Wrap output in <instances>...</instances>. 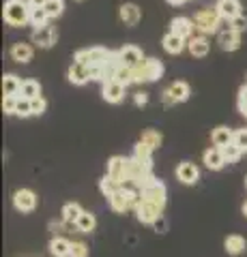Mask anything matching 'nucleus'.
<instances>
[{
  "mask_svg": "<svg viewBox=\"0 0 247 257\" xmlns=\"http://www.w3.org/2000/svg\"><path fill=\"white\" fill-rule=\"evenodd\" d=\"M33 43L39 45V47H43V50H50V47H54V43H56V39H58V32L54 26H43V28H35L33 30Z\"/></svg>",
  "mask_w": 247,
  "mask_h": 257,
  "instance_id": "6e6552de",
  "label": "nucleus"
},
{
  "mask_svg": "<svg viewBox=\"0 0 247 257\" xmlns=\"http://www.w3.org/2000/svg\"><path fill=\"white\" fill-rule=\"evenodd\" d=\"M228 24H230L228 28H232V30H238V32H245V30H247V18H245L243 13L236 15V18H232Z\"/></svg>",
  "mask_w": 247,
  "mask_h": 257,
  "instance_id": "ea45409f",
  "label": "nucleus"
},
{
  "mask_svg": "<svg viewBox=\"0 0 247 257\" xmlns=\"http://www.w3.org/2000/svg\"><path fill=\"white\" fill-rule=\"evenodd\" d=\"M234 144H238L243 150H247V128H238V131H234Z\"/></svg>",
  "mask_w": 247,
  "mask_h": 257,
  "instance_id": "37998d69",
  "label": "nucleus"
},
{
  "mask_svg": "<svg viewBox=\"0 0 247 257\" xmlns=\"http://www.w3.org/2000/svg\"><path fill=\"white\" fill-rule=\"evenodd\" d=\"M75 3H84V0H75Z\"/></svg>",
  "mask_w": 247,
  "mask_h": 257,
  "instance_id": "09e8293b",
  "label": "nucleus"
},
{
  "mask_svg": "<svg viewBox=\"0 0 247 257\" xmlns=\"http://www.w3.org/2000/svg\"><path fill=\"white\" fill-rule=\"evenodd\" d=\"M236 103H238V111H241V114H245V111H247V84L241 86V90H238Z\"/></svg>",
  "mask_w": 247,
  "mask_h": 257,
  "instance_id": "79ce46f5",
  "label": "nucleus"
},
{
  "mask_svg": "<svg viewBox=\"0 0 247 257\" xmlns=\"http://www.w3.org/2000/svg\"><path fill=\"white\" fill-rule=\"evenodd\" d=\"M67 79L73 86H84L86 82H91V79H93L91 67H89V64H84V62H75L73 60V64H71L69 71H67Z\"/></svg>",
  "mask_w": 247,
  "mask_h": 257,
  "instance_id": "9d476101",
  "label": "nucleus"
},
{
  "mask_svg": "<svg viewBox=\"0 0 247 257\" xmlns=\"http://www.w3.org/2000/svg\"><path fill=\"white\" fill-rule=\"evenodd\" d=\"M50 253L54 257H69L71 255V242L67 238H52L50 240Z\"/></svg>",
  "mask_w": 247,
  "mask_h": 257,
  "instance_id": "b1692460",
  "label": "nucleus"
},
{
  "mask_svg": "<svg viewBox=\"0 0 247 257\" xmlns=\"http://www.w3.org/2000/svg\"><path fill=\"white\" fill-rule=\"evenodd\" d=\"M33 54H35V50L30 43H15L11 47V58L20 64H26V62L33 60Z\"/></svg>",
  "mask_w": 247,
  "mask_h": 257,
  "instance_id": "4be33fe9",
  "label": "nucleus"
},
{
  "mask_svg": "<svg viewBox=\"0 0 247 257\" xmlns=\"http://www.w3.org/2000/svg\"><path fill=\"white\" fill-rule=\"evenodd\" d=\"M15 116L20 118H28L33 116V105H30V99H26V96H18V107H15Z\"/></svg>",
  "mask_w": 247,
  "mask_h": 257,
  "instance_id": "e433bc0d",
  "label": "nucleus"
},
{
  "mask_svg": "<svg viewBox=\"0 0 247 257\" xmlns=\"http://www.w3.org/2000/svg\"><path fill=\"white\" fill-rule=\"evenodd\" d=\"M224 20L219 15V11L215 7H209V9H202L194 15V26L200 35H213V32L219 30V22Z\"/></svg>",
  "mask_w": 247,
  "mask_h": 257,
  "instance_id": "20e7f679",
  "label": "nucleus"
},
{
  "mask_svg": "<svg viewBox=\"0 0 247 257\" xmlns=\"http://www.w3.org/2000/svg\"><path fill=\"white\" fill-rule=\"evenodd\" d=\"M13 206L20 212H33L37 208V195L30 189H20L13 195Z\"/></svg>",
  "mask_w": 247,
  "mask_h": 257,
  "instance_id": "1a4fd4ad",
  "label": "nucleus"
},
{
  "mask_svg": "<svg viewBox=\"0 0 247 257\" xmlns=\"http://www.w3.org/2000/svg\"><path fill=\"white\" fill-rule=\"evenodd\" d=\"M191 94V88L187 82H174L163 90V103L166 105H177V103L187 101Z\"/></svg>",
  "mask_w": 247,
  "mask_h": 257,
  "instance_id": "423d86ee",
  "label": "nucleus"
},
{
  "mask_svg": "<svg viewBox=\"0 0 247 257\" xmlns=\"http://www.w3.org/2000/svg\"><path fill=\"white\" fill-rule=\"evenodd\" d=\"M245 182H247V180H245Z\"/></svg>",
  "mask_w": 247,
  "mask_h": 257,
  "instance_id": "3c124183",
  "label": "nucleus"
},
{
  "mask_svg": "<svg viewBox=\"0 0 247 257\" xmlns=\"http://www.w3.org/2000/svg\"><path fill=\"white\" fill-rule=\"evenodd\" d=\"M187 50H189V54L194 56V58H204V56L209 54V50H211V43H209V39H206V35L191 37L187 41Z\"/></svg>",
  "mask_w": 247,
  "mask_h": 257,
  "instance_id": "a211bd4d",
  "label": "nucleus"
},
{
  "mask_svg": "<svg viewBox=\"0 0 247 257\" xmlns=\"http://www.w3.org/2000/svg\"><path fill=\"white\" fill-rule=\"evenodd\" d=\"M108 176L112 178L125 182V176H127V159L123 157H112L108 161Z\"/></svg>",
  "mask_w": 247,
  "mask_h": 257,
  "instance_id": "412c9836",
  "label": "nucleus"
},
{
  "mask_svg": "<svg viewBox=\"0 0 247 257\" xmlns=\"http://www.w3.org/2000/svg\"><path fill=\"white\" fill-rule=\"evenodd\" d=\"M168 5H172V7H181V5H185V3H191V0H166Z\"/></svg>",
  "mask_w": 247,
  "mask_h": 257,
  "instance_id": "a18cd8bd",
  "label": "nucleus"
},
{
  "mask_svg": "<svg viewBox=\"0 0 247 257\" xmlns=\"http://www.w3.org/2000/svg\"><path fill=\"white\" fill-rule=\"evenodd\" d=\"M82 212H84V210L79 208V204H75V202L65 204V206H62V221L75 225V221L79 219V214H82Z\"/></svg>",
  "mask_w": 247,
  "mask_h": 257,
  "instance_id": "7c9ffc66",
  "label": "nucleus"
},
{
  "mask_svg": "<svg viewBox=\"0 0 247 257\" xmlns=\"http://www.w3.org/2000/svg\"><path fill=\"white\" fill-rule=\"evenodd\" d=\"M99 189H101L103 195L110 197V195H114L118 189H123V182H121V180H116V178H112V176H106V178L99 182Z\"/></svg>",
  "mask_w": 247,
  "mask_h": 257,
  "instance_id": "2f4dec72",
  "label": "nucleus"
},
{
  "mask_svg": "<svg viewBox=\"0 0 247 257\" xmlns=\"http://www.w3.org/2000/svg\"><path fill=\"white\" fill-rule=\"evenodd\" d=\"M47 22H50V15L43 7H33L30 9V26L33 28H43L47 26Z\"/></svg>",
  "mask_w": 247,
  "mask_h": 257,
  "instance_id": "c85d7f7f",
  "label": "nucleus"
},
{
  "mask_svg": "<svg viewBox=\"0 0 247 257\" xmlns=\"http://www.w3.org/2000/svg\"><path fill=\"white\" fill-rule=\"evenodd\" d=\"M140 142L144 144V146H148L150 150H157L159 146H161L163 138H161V133H159V131H153V128H148V131H144V133H142Z\"/></svg>",
  "mask_w": 247,
  "mask_h": 257,
  "instance_id": "c756f323",
  "label": "nucleus"
},
{
  "mask_svg": "<svg viewBox=\"0 0 247 257\" xmlns=\"http://www.w3.org/2000/svg\"><path fill=\"white\" fill-rule=\"evenodd\" d=\"M221 152H224V159H226V163H236V161L243 157V148L238 146V144H234V142L221 148Z\"/></svg>",
  "mask_w": 247,
  "mask_h": 257,
  "instance_id": "f704fd0d",
  "label": "nucleus"
},
{
  "mask_svg": "<svg viewBox=\"0 0 247 257\" xmlns=\"http://www.w3.org/2000/svg\"><path fill=\"white\" fill-rule=\"evenodd\" d=\"M133 101H135V105H138V107H142V105H146V103H148V92H144V90L135 92V96H133Z\"/></svg>",
  "mask_w": 247,
  "mask_h": 257,
  "instance_id": "c03bdc74",
  "label": "nucleus"
},
{
  "mask_svg": "<svg viewBox=\"0 0 247 257\" xmlns=\"http://www.w3.org/2000/svg\"><path fill=\"white\" fill-rule=\"evenodd\" d=\"M116 54H118V62L125 64V67H129V69H135L142 60H144L142 50H140V47H135V45H125Z\"/></svg>",
  "mask_w": 247,
  "mask_h": 257,
  "instance_id": "9b49d317",
  "label": "nucleus"
},
{
  "mask_svg": "<svg viewBox=\"0 0 247 257\" xmlns=\"http://www.w3.org/2000/svg\"><path fill=\"white\" fill-rule=\"evenodd\" d=\"M43 9L50 15V20H56L62 15V11H65V0H47Z\"/></svg>",
  "mask_w": 247,
  "mask_h": 257,
  "instance_id": "c9c22d12",
  "label": "nucleus"
},
{
  "mask_svg": "<svg viewBox=\"0 0 247 257\" xmlns=\"http://www.w3.org/2000/svg\"><path fill=\"white\" fill-rule=\"evenodd\" d=\"M163 75V62L157 58H144L138 67L133 69V79L135 84H148V82H157Z\"/></svg>",
  "mask_w": 247,
  "mask_h": 257,
  "instance_id": "7ed1b4c3",
  "label": "nucleus"
},
{
  "mask_svg": "<svg viewBox=\"0 0 247 257\" xmlns=\"http://www.w3.org/2000/svg\"><path fill=\"white\" fill-rule=\"evenodd\" d=\"M47 0H28V5L30 7H45Z\"/></svg>",
  "mask_w": 247,
  "mask_h": 257,
  "instance_id": "49530a36",
  "label": "nucleus"
},
{
  "mask_svg": "<svg viewBox=\"0 0 247 257\" xmlns=\"http://www.w3.org/2000/svg\"><path fill=\"white\" fill-rule=\"evenodd\" d=\"M15 107H18V96L5 94L3 96V111L5 114H15Z\"/></svg>",
  "mask_w": 247,
  "mask_h": 257,
  "instance_id": "4c0bfd02",
  "label": "nucleus"
},
{
  "mask_svg": "<svg viewBox=\"0 0 247 257\" xmlns=\"http://www.w3.org/2000/svg\"><path fill=\"white\" fill-rule=\"evenodd\" d=\"M73 60L84 62V64H89V67H99V64L116 67V64H121L118 62V54L106 50V47H86V50H77Z\"/></svg>",
  "mask_w": 247,
  "mask_h": 257,
  "instance_id": "f257e3e1",
  "label": "nucleus"
},
{
  "mask_svg": "<svg viewBox=\"0 0 247 257\" xmlns=\"http://www.w3.org/2000/svg\"><path fill=\"white\" fill-rule=\"evenodd\" d=\"M217 43L224 52H236L241 47V32L232 30V28H226L217 35Z\"/></svg>",
  "mask_w": 247,
  "mask_h": 257,
  "instance_id": "f8f14e48",
  "label": "nucleus"
},
{
  "mask_svg": "<svg viewBox=\"0 0 247 257\" xmlns=\"http://www.w3.org/2000/svg\"><path fill=\"white\" fill-rule=\"evenodd\" d=\"M177 178L183 182V184H196L198 178H200V170L189 163V161H183V163L177 167Z\"/></svg>",
  "mask_w": 247,
  "mask_h": 257,
  "instance_id": "2eb2a0df",
  "label": "nucleus"
},
{
  "mask_svg": "<svg viewBox=\"0 0 247 257\" xmlns=\"http://www.w3.org/2000/svg\"><path fill=\"white\" fill-rule=\"evenodd\" d=\"M112 79H116V82H121L123 86L135 84V79H133V69L125 67V64H116L114 71H112Z\"/></svg>",
  "mask_w": 247,
  "mask_h": 257,
  "instance_id": "bb28decb",
  "label": "nucleus"
},
{
  "mask_svg": "<svg viewBox=\"0 0 247 257\" xmlns=\"http://www.w3.org/2000/svg\"><path fill=\"white\" fill-rule=\"evenodd\" d=\"M30 105H33V116H41L47 109V101L43 96H35V99H30Z\"/></svg>",
  "mask_w": 247,
  "mask_h": 257,
  "instance_id": "58836bf2",
  "label": "nucleus"
},
{
  "mask_svg": "<svg viewBox=\"0 0 247 257\" xmlns=\"http://www.w3.org/2000/svg\"><path fill=\"white\" fill-rule=\"evenodd\" d=\"M215 9L219 11V15L224 20H232L236 15H241L243 7H241V0H217V5H215Z\"/></svg>",
  "mask_w": 247,
  "mask_h": 257,
  "instance_id": "f3484780",
  "label": "nucleus"
},
{
  "mask_svg": "<svg viewBox=\"0 0 247 257\" xmlns=\"http://www.w3.org/2000/svg\"><path fill=\"white\" fill-rule=\"evenodd\" d=\"M20 94L26 96V99H35V96H41V84L35 82V79H26V82H22Z\"/></svg>",
  "mask_w": 247,
  "mask_h": 257,
  "instance_id": "473e14b6",
  "label": "nucleus"
},
{
  "mask_svg": "<svg viewBox=\"0 0 247 257\" xmlns=\"http://www.w3.org/2000/svg\"><path fill=\"white\" fill-rule=\"evenodd\" d=\"M140 193H142V199H146V202H153L159 208L166 206V195H168V191H166V184L161 180L153 178L140 189Z\"/></svg>",
  "mask_w": 247,
  "mask_h": 257,
  "instance_id": "39448f33",
  "label": "nucleus"
},
{
  "mask_svg": "<svg viewBox=\"0 0 247 257\" xmlns=\"http://www.w3.org/2000/svg\"><path fill=\"white\" fill-rule=\"evenodd\" d=\"M69 257H89V246H86V242H71Z\"/></svg>",
  "mask_w": 247,
  "mask_h": 257,
  "instance_id": "a19ab883",
  "label": "nucleus"
},
{
  "mask_svg": "<svg viewBox=\"0 0 247 257\" xmlns=\"http://www.w3.org/2000/svg\"><path fill=\"white\" fill-rule=\"evenodd\" d=\"M202 161H204V165L209 167V170L213 172H217L221 170V167L226 165V159H224V152H221V148H209V150H204V155H202Z\"/></svg>",
  "mask_w": 247,
  "mask_h": 257,
  "instance_id": "6ab92c4d",
  "label": "nucleus"
},
{
  "mask_svg": "<svg viewBox=\"0 0 247 257\" xmlns=\"http://www.w3.org/2000/svg\"><path fill=\"white\" fill-rule=\"evenodd\" d=\"M20 90H22V82L18 75L13 73H7L3 77V92L5 94H13V96H20Z\"/></svg>",
  "mask_w": 247,
  "mask_h": 257,
  "instance_id": "cd10ccee",
  "label": "nucleus"
},
{
  "mask_svg": "<svg viewBox=\"0 0 247 257\" xmlns=\"http://www.w3.org/2000/svg\"><path fill=\"white\" fill-rule=\"evenodd\" d=\"M125 88L121 82H116V79H108V82H103V99L108 103H121L125 99Z\"/></svg>",
  "mask_w": 247,
  "mask_h": 257,
  "instance_id": "4468645a",
  "label": "nucleus"
},
{
  "mask_svg": "<svg viewBox=\"0 0 247 257\" xmlns=\"http://www.w3.org/2000/svg\"><path fill=\"white\" fill-rule=\"evenodd\" d=\"M194 30H196L194 20L183 18V15H181V18H174V20L170 22V32H174V35H179V37H183V39H191Z\"/></svg>",
  "mask_w": 247,
  "mask_h": 257,
  "instance_id": "dca6fc26",
  "label": "nucleus"
},
{
  "mask_svg": "<svg viewBox=\"0 0 247 257\" xmlns=\"http://www.w3.org/2000/svg\"><path fill=\"white\" fill-rule=\"evenodd\" d=\"M30 9L33 7L28 5V0H7L5 9H3V18L9 26L22 28L26 24H30Z\"/></svg>",
  "mask_w": 247,
  "mask_h": 257,
  "instance_id": "f03ea898",
  "label": "nucleus"
},
{
  "mask_svg": "<svg viewBox=\"0 0 247 257\" xmlns=\"http://www.w3.org/2000/svg\"><path fill=\"white\" fill-rule=\"evenodd\" d=\"M224 246H226V253L228 255H241L243 251H245V238L243 236H236V234H232V236H228L226 240H224Z\"/></svg>",
  "mask_w": 247,
  "mask_h": 257,
  "instance_id": "393cba45",
  "label": "nucleus"
},
{
  "mask_svg": "<svg viewBox=\"0 0 247 257\" xmlns=\"http://www.w3.org/2000/svg\"><path fill=\"white\" fill-rule=\"evenodd\" d=\"M133 157L140 161V163H144L150 167V163H153V150H150L148 146H144L142 142L135 144V150H133Z\"/></svg>",
  "mask_w": 247,
  "mask_h": 257,
  "instance_id": "72a5a7b5",
  "label": "nucleus"
},
{
  "mask_svg": "<svg viewBox=\"0 0 247 257\" xmlns=\"http://www.w3.org/2000/svg\"><path fill=\"white\" fill-rule=\"evenodd\" d=\"M75 227L82 231V234H91V231L97 227V219H95V214H93V212L84 210L82 214H79V219L75 221Z\"/></svg>",
  "mask_w": 247,
  "mask_h": 257,
  "instance_id": "a878e982",
  "label": "nucleus"
},
{
  "mask_svg": "<svg viewBox=\"0 0 247 257\" xmlns=\"http://www.w3.org/2000/svg\"><path fill=\"white\" fill-rule=\"evenodd\" d=\"M243 116H245V118H247V111H245V114H243Z\"/></svg>",
  "mask_w": 247,
  "mask_h": 257,
  "instance_id": "8fccbe9b",
  "label": "nucleus"
},
{
  "mask_svg": "<svg viewBox=\"0 0 247 257\" xmlns=\"http://www.w3.org/2000/svg\"><path fill=\"white\" fill-rule=\"evenodd\" d=\"M187 39H183V37H179V35H174V32H168V35L163 37V41H161V45H163V50L168 52V54H172V56H177V54H181L183 50L187 47Z\"/></svg>",
  "mask_w": 247,
  "mask_h": 257,
  "instance_id": "aec40b11",
  "label": "nucleus"
},
{
  "mask_svg": "<svg viewBox=\"0 0 247 257\" xmlns=\"http://www.w3.org/2000/svg\"><path fill=\"white\" fill-rule=\"evenodd\" d=\"M211 140H213V146L224 148V146H228V144L234 142V131H230L228 126H217V128H213Z\"/></svg>",
  "mask_w": 247,
  "mask_h": 257,
  "instance_id": "5701e85b",
  "label": "nucleus"
},
{
  "mask_svg": "<svg viewBox=\"0 0 247 257\" xmlns=\"http://www.w3.org/2000/svg\"><path fill=\"white\" fill-rule=\"evenodd\" d=\"M161 210L163 208H159L157 204L142 199V202L135 206V216H138V221L144 223V225H155L159 219H161Z\"/></svg>",
  "mask_w": 247,
  "mask_h": 257,
  "instance_id": "0eeeda50",
  "label": "nucleus"
},
{
  "mask_svg": "<svg viewBox=\"0 0 247 257\" xmlns=\"http://www.w3.org/2000/svg\"><path fill=\"white\" fill-rule=\"evenodd\" d=\"M118 18H121L125 26L133 28V26H138L142 20V9L133 3H125V5H121V9H118Z\"/></svg>",
  "mask_w": 247,
  "mask_h": 257,
  "instance_id": "ddd939ff",
  "label": "nucleus"
},
{
  "mask_svg": "<svg viewBox=\"0 0 247 257\" xmlns=\"http://www.w3.org/2000/svg\"><path fill=\"white\" fill-rule=\"evenodd\" d=\"M243 214H245V216H247V202H245V204H243Z\"/></svg>",
  "mask_w": 247,
  "mask_h": 257,
  "instance_id": "de8ad7c7",
  "label": "nucleus"
}]
</instances>
